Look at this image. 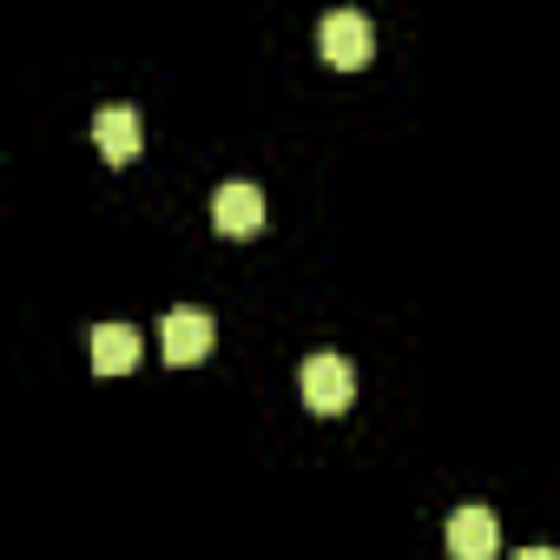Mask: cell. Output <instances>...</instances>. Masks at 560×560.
I'll list each match as a JSON object with an SVG mask.
<instances>
[{
	"mask_svg": "<svg viewBox=\"0 0 560 560\" xmlns=\"http://www.w3.org/2000/svg\"><path fill=\"white\" fill-rule=\"evenodd\" d=\"M304 402H311L317 416H343V409L357 402V370H350L337 350L304 357Z\"/></svg>",
	"mask_w": 560,
	"mask_h": 560,
	"instance_id": "7a4b0ae2",
	"label": "cell"
},
{
	"mask_svg": "<svg viewBox=\"0 0 560 560\" xmlns=\"http://www.w3.org/2000/svg\"><path fill=\"white\" fill-rule=\"evenodd\" d=\"M93 145L106 152V165H132L145 145V119L132 106H100L93 113Z\"/></svg>",
	"mask_w": 560,
	"mask_h": 560,
	"instance_id": "5b68a950",
	"label": "cell"
},
{
	"mask_svg": "<svg viewBox=\"0 0 560 560\" xmlns=\"http://www.w3.org/2000/svg\"><path fill=\"white\" fill-rule=\"evenodd\" d=\"M211 224H218L224 237H257V231L270 224V205H264V191H257L250 178H231V185L211 191Z\"/></svg>",
	"mask_w": 560,
	"mask_h": 560,
	"instance_id": "3957f363",
	"label": "cell"
},
{
	"mask_svg": "<svg viewBox=\"0 0 560 560\" xmlns=\"http://www.w3.org/2000/svg\"><path fill=\"white\" fill-rule=\"evenodd\" d=\"M139 350H145V337H139L132 324H100V330H93V370H100V376L139 370Z\"/></svg>",
	"mask_w": 560,
	"mask_h": 560,
	"instance_id": "52a82bcc",
	"label": "cell"
},
{
	"mask_svg": "<svg viewBox=\"0 0 560 560\" xmlns=\"http://www.w3.org/2000/svg\"><path fill=\"white\" fill-rule=\"evenodd\" d=\"M317 54H324L330 67H343V73L370 67V54H376V27H370V14H357V8H330V14L317 21Z\"/></svg>",
	"mask_w": 560,
	"mask_h": 560,
	"instance_id": "6da1fadb",
	"label": "cell"
},
{
	"mask_svg": "<svg viewBox=\"0 0 560 560\" xmlns=\"http://www.w3.org/2000/svg\"><path fill=\"white\" fill-rule=\"evenodd\" d=\"M211 337H218V324H211V311H198V304H178V311L159 324L165 363H198V357H211Z\"/></svg>",
	"mask_w": 560,
	"mask_h": 560,
	"instance_id": "277c9868",
	"label": "cell"
},
{
	"mask_svg": "<svg viewBox=\"0 0 560 560\" xmlns=\"http://www.w3.org/2000/svg\"><path fill=\"white\" fill-rule=\"evenodd\" d=\"M501 547V521L488 508H455L448 514V553L455 560H494Z\"/></svg>",
	"mask_w": 560,
	"mask_h": 560,
	"instance_id": "8992f818",
	"label": "cell"
},
{
	"mask_svg": "<svg viewBox=\"0 0 560 560\" xmlns=\"http://www.w3.org/2000/svg\"><path fill=\"white\" fill-rule=\"evenodd\" d=\"M521 560H560V547H521Z\"/></svg>",
	"mask_w": 560,
	"mask_h": 560,
	"instance_id": "ba28073f",
	"label": "cell"
}]
</instances>
